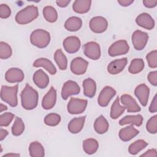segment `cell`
Listing matches in <instances>:
<instances>
[{
	"mask_svg": "<svg viewBox=\"0 0 157 157\" xmlns=\"http://www.w3.org/2000/svg\"><path fill=\"white\" fill-rule=\"evenodd\" d=\"M21 102L22 107L26 110H33L35 109L38 104V92L26 83L21 94Z\"/></svg>",
	"mask_w": 157,
	"mask_h": 157,
	"instance_id": "1",
	"label": "cell"
},
{
	"mask_svg": "<svg viewBox=\"0 0 157 157\" xmlns=\"http://www.w3.org/2000/svg\"><path fill=\"white\" fill-rule=\"evenodd\" d=\"M39 16L38 8L33 5L28 6L20 10L15 16V21L20 25L31 23Z\"/></svg>",
	"mask_w": 157,
	"mask_h": 157,
	"instance_id": "2",
	"label": "cell"
},
{
	"mask_svg": "<svg viewBox=\"0 0 157 157\" xmlns=\"http://www.w3.org/2000/svg\"><path fill=\"white\" fill-rule=\"evenodd\" d=\"M30 42L31 44L39 48H45L50 42V33L44 29H37L31 33Z\"/></svg>",
	"mask_w": 157,
	"mask_h": 157,
	"instance_id": "3",
	"label": "cell"
},
{
	"mask_svg": "<svg viewBox=\"0 0 157 157\" xmlns=\"http://www.w3.org/2000/svg\"><path fill=\"white\" fill-rule=\"evenodd\" d=\"M18 85L13 86L2 85L1 89V98L10 106L15 107L18 105L17 93Z\"/></svg>",
	"mask_w": 157,
	"mask_h": 157,
	"instance_id": "4",
	"label": "cell"
},
{
	"mask_svg": "<svg viewBox=\"0 0 157 157\" xmlns=\"http://www.w3.org/2000/svg\"><path fill=\"white\" fill-rule=\"evenodd\" d=\"M86 99H81L77 98H71L67 105V112L70 114H80L83 113L87 106Z\"/></svg>",
	"mask_w": 157,
	"mask_h": 157,
	"instance_id": "5",
	"label": "cell"
},
{
	"mask_svg": "<svg viewBox=\"0 0 157 157\" xmlns=\"http://www.w3.org/2000/svg\"><path fill=\"white\" fill-rule=\"evenodd\" d=\"M129 50V46L125 40H119L113 43L108 50L110 56H117L126 54Z\"/></svg>",
	"mask_w": 157,
	"mask_h": 157,
	"instance_id": "6",
	"label": "cell"
},
{
	"mask_svg": "<svg viewBox=\"0 0 157 157\" xmlns=\"http://www.w3.org/2000/svg\"><path fill=\"white\" fill-rule=\"evenodd\" d=\"M148 39V34L140 30L135 31L132 33L131 37L132 45L136 50H143L146 46Z\"/></svg>",
	"mask_w": 157,
	"mask_h": 157,
	"instance_id": "7",
	"label": "cell"
},
{
	"mask_svg": "<svg viewBox=\"0 0 157 157\" xmlns=\"http://www.w3.org/2000/svg\"><path fill=\"white\" fill-rule=\"evenodd\" d=\"M85 55L93 60L98 59L101 56V48L99 45L94 41L86 43L83 46Z\"/></svg>",
	"mask_w": 157,
	"mask_h": 157,
	"instance_id": "8",
	"label": "cell"
},
{
	"mask_svg": "<svg viewBox=\"0 0 157 157\" xmlns=\"http://www.w3.org/2000/svg\"><path fill=\"white\" fill-rule=\"evenodd\" d=\"M90 29L94 33H102L108 27V22L107 20L101 16H96L93 17L89 23Z\"/></svg>",
	"mask_w": 157,
	"mask_h": 157,
	"instance_id": "9",
	"label": "cell"
},
{
	"mask_svg": "<svg viewBox=\"0 0 157 157\" xmlns=\"http://www.w3.org/2000/svg\"><path fill=\"white\" fill-rule=\"evenodd\" d=\"M80 92V88L77 82L73 80H67L62 87L61 97L64 100H66L69 96L76 95Z\"/></svg>",
	"mask_w": 157,
	"mask_h": 157,
	"instance_id": "10",
	"label": "cell"
},
{
	"mask_svg": "<svg viewBox=\"0 0 157 157\" xmlns=\"http://www.w3.org/2000/svg\"><path fill=\"white\" fill-rule=\"evenodd\" d=\"M116 93V91L112 87L109 86L104 87L98 98V104L101 107L107 106L110 100L115 96Z\"/></svg>",
	"mask_w": 157,
	"mask_h": 157,
	"instance_id": "11",
	"label": "cell"
},
{
	"mask_svg": "<svg viewBox=\"0 0 157 157\" xmlns=\"http://www.w3.org/2000/svg\"><path fill=\"white\" fill-rule=\"evenodd\" d=\"M88 62L82 57H76L71 63V71L75 75H82L87 70Z\"/></svg>",
	"mask_w": 157,
	"mask_h": 157,
	"instance_id": "12",
	"label": "cell"
},
{
	"mask_svg": "<svg viewBox=\"0 0 157 157\" xmlns=\"http://www.w3.org/2000/svg\"><path fill=\"white\" fill-rule=\"evenodd\" d=\"M64 49L69 53H74L80 49L81 42L78 37L74 36H69L63 42Z\"/></svg>",
	"mask_w": 157,
	"mask_h": 157,
	"instance_id": "13",
	"label": "cell"
},
{
	"mask_svg": "<svg viewBox=\"0 0 157 157\" xmlns=\"http://www.w3.org/2000/svg\"><path fill=\"white\" fill-rule=\"evenodd\" d=\"M24 78L23 72L17 67H12L8 69L5 74L6 80L10 83H20L23 80Z\"/></svg>",
	"mask_w": 157,
	"mask_h": 157,
	"instance_id": "14",
	"label": "cell"
},
{
	"mask_svg": "<svg viewBox=\"0 0 157 157\" xmlns=\"http://www.w3.org/2000/svg\"><path fill=\"white\" fill-rule=\"evenodd\" d=\"M150 89L144 83L137 86L134 90V94L142 106H146L148 101Z\"/></svg>",
	"mask_w": 157,
	"mask_h": 157,
	"instance_id": "15",
	"label": "cell"
},
{
	"mask_svg": "<svg viewBox=\"0 0 157 157\" xmlns=\"http://www.w3.org/2000/svg\"><path fill=\"white\" fill-rule=\"evenodd\" d=\"M120 101L127 109L128 112H139L141 110L136 101L129 94H124L121 95Z\"/></svg>",
	"mask_w": 157,
	"mask_h": 157,
	"instance_id": "16",
	"label": "cell"
},
{
	"mask_svg": "<svg viewBox=\"0 0 157 157\" xmlns=\"http://www.w3.org/2000/svg\"><path fill=\"white\" fill-rule=\"evenodd\" d=\"M127 58H123L111 61L107 66V71L112 75H116L123 71L127 64Z\"/></svg>",
	"mask_w": 157,
	"mask_h": 157,
	"instance_id": "17",
	"label": "cell"
},
{
	"mask_svg": "<svg viewBox=\"0 0 157 157\" xmlns=\"http://www.w3.org/2000/svg\"><path fill=\"white\" fill-rule=\"evenodd\" d=\"M56 102V91L54 87L52 86L49 91L43 97L42 106L45 110L52 109Z\"/></svg>",
	"mask_w": 157,
	"mask_h": 157,
	"instance_id": "18",
	"label": "cell"
},
{
	"mask_svg": "<svg viewBox=\"0 0 157 157\" xmlns=\"http://www.w3.org/2000/svg\"><path fill=\"white\" fill-rule=\"evenodd\" d=\"M136 22L139 26L148 30L152 29L155 26V21L147 13H142L136 18Z\"/></svg>",
	"mask_w": 157,
	"mask_h": 157,
	"instance_id": "19",
	"label": "cell"
},
{
	"mask_svg": "<svg viewBox=\"0 0 157 157\" xmlns=\"http://www.w3.org/2000/svg\"><path fill=\"white\" fill-rule=\"evenodd\" d=\"M33 80L36 86L41 89L45 88L48 86L50 81L48 75L42 69H39L34 73Z\"/></svg>",
	"mask_w": 157,
	"mask_h": 157,
	"instance_id": "20",
	"label": "cell"
},
{
	"mask_svg": "<svg viewBox=\"0 0 157 157\" xmlns=\"http://www.w3.org/2000/svg\"><path fill=\"white\" fill-rule=\"evenodd\" d=\"M139 131L132 124L121 129L119 131V137L123 142H128L136 137Z\"/></svg>",
	"mask_w": 157,
	"mask_h": 157,
	"instance_id": "21",
	"label": "cell"
},
{
	"mask_svg": "<svg viewBox=\"0 0 157 157\" xmlns=\"http://www.w3.org/2000/svg\"><path fill=\"white\" fill-rule=\"evenodd\" d=\"M86 116L76 117L72 119L68 124V130L72 134H77L80 132L84 126Z\"/></svg>",
	"mask_w": 157,
	"mask_h": 157,
	"instance_id": "22",
	"label": "cell"
},
{
	"mask_svg": "<svg viewBox=\"0 0 157 157\" xmlns=\"http://www.w3.org/2000/svg\"><path fill=\"white\" fill-rule=\"evenodd\" d=\"M33 66L35 67H42L47 71L51 75H55L56 73V69L51 61L45 58L37 59L33 63Z\"/></svg>",
	"mask_w": 157,
	"mask_h": 157,
	"instance_id": "23",
	"label": "cell"
},
{
	"mask_svg": "<svg viewBox=\"0 0 157 157\" xmlns=\"http://www.w3.org/2000/svg\"><path fill=\"white\" fill-rule=\"evenodd\" d=\"M82 85L84 95L90 98H93L96 91V83L95 81L91 78H88L83 80Z\"/></svg>",
	"mask_w": 157,
	"mask_h": 157,
	"instance_id": "24",
	"label": "cell"
},
{
	"mask_svg": "<svg viewBox=\"0 0 157 157\" xmlns=\"http://www.w3.org/2000/svg\"><path fill=\"white\" fill-rule=\"evenodd\" d=\"M91 2L90 0H76L72 4L73 10L77 13H85L90 10Z\"/></svg>",
	"mask_w": 157,
	"mask_h": 157,
	"instance_id": "25",
	"label": "cell"
},
{
	"mask_svg": "<svg viewBox=\"0 0 157 157\" xmlns=\"http://www.w3.org/2000/svg\"><path fill=\"white\" fill-rule=\"evenodd\" d=\"M143 121V117L140 114L136 115H126L119 121V124L123 126L130 124L136 125V126H140L142 124Z\"/></svg>",
	"mask_w": 157,
	"mask_h": 157,
	"instance_id": "26",
	"label": "cell"
},
{
	"mask_svg": "<svg viewBox=\"0 0 157 157\" xmlns=\"http://www.w3.org/2000/svg\"><path fill=\"white\" fill-rule=\"evenodd\" d=\"M82 26V20L78 17H71L66 20L64 28L69 31L74 32L79 30Z\"/></svg>",
	"mask_w": 157,
	"mask_h": 157,
	"instance_id": "27",
	"label": "cell"
},
{
	"mask_svg": "<svg viewBox=\"0 0 157 157\" xmlns=\"http://www.w3.org/2000/svg\"><path fill=\"white\" fill-rule=\"evenodd\" d=\"M109 124L107 120L103 115H100L97 118L94 123V129L99 134L105 133L109 129Z\"/></svg>",
	"mask_w": 157,
	"mask_h": 157,
	"instance_id": "28",
	"label": "cell"
},
{
	"mask_svg": "<svg viewBox=\"0 0 157 157\" xmlns=\"http://www.w3.org/2000/svg\"><path fill=\"white\" fill-rule=\"evenodd\" d=\"M82 147L83 150L86 154L93 155L97 151L99 148V144L96 139L89 138L83 141Z\"/></svg>",
	"mask_w": 157,
	"mask_h": 157,
	"instance_id": "29",
	"label": "cell"
},
{
	"mask_svg": "<svg viewBox=\"0 0 157 157\" xmlns=\"http://www.w3.org/2000/svg\"><path fill=\"white\" fill-rule=\"evenodd\" d=\"M126 107L124 106L121 105L120 104V98L117 97L112 104L110 109V117L112 119H117L120 117L124 112Z\"/></svg>",
	"mask_w": 157,
	"mask_h": 157,
	"instance_id": "30",
	"label": "cell"
},
{
	"mask_svg": "<svg viewBox=\"0 0 157 157\" xmlns=\"http://www.w3.org/2000/svg\"><path fill=\"white\" fill-rule=\"evenodd\" d=\"M29 155L31 157H43L45 155V150L42 145L39 142H33L29 146Z\"/></svg>",
	"mask_w": 157,
	"mask_h": 157,
	"instance_id": "31",
	"label": "cell"
},
{
	"mask_svg": "<svg viewBox=\"0 0 157 157\" xmlns=\"http://www.w3.org/2000/svg\"><path fill=\"white\" fill-rule=\"evenodd\" d=\"M54 59L60 70L64 71L67 69V59L61 49L56 50L54 54Z\"/></svg>",
	"mask_w": 157,
	"mask_h": 157,
	"instance_id": "32",
	"label": "cell"
},
{
	"mask_svg": "<svg viewBox=\"0 0 157 157\" xmlns=\"http://www.w3.org/2000/svg\"><path fill=\"white\" fill-rule=\"evenodd\" d=\"M42 13L44 18L50 23H54L58 19V13L56 9L50 6H45L43 9Z\"/></svg>",
	"mask_w": 157,
	"mask_h": 157,
	"instance_id": "33",
	"label": "cell"
},
{
	"mask_svg": "<svg viewBox=\"0 0 157 157\" xmlns=\"http://www.w3.org/2000/svg\"><path fill=\"white\" fill-rule=\"evenodd\" d=\"M148 145V143L144 140L139 139L132 143L128 148V151L131 155H136Z\"/></svg>",
	"mask_w": 157,
	"mask_h": 157,
	"instance_id": "34",
	"label": "cell"
},
{
	"mask_svg": "<svg viewBox=\"0 0 157 157\" xmlns=\"http://www.w3.org/2000/svg\"><path fill=\"white\" fill-rule=\"evenodd\" d=\"M144 68V61L141 58L133 59L128 67V71L132 74H136L140 72Z\"/></svg>",
	"mask_w": 157,
	"mask_h": 157,
	"instance_id": "35",
	"label": "cell"
},
{
	"mask_svg": "<svg viewBox=\"0 0 157 157\" xmlns=\"http://www.w3.org/2000/svg\"><path fill=\"white\" fill-rule=\"evenodd\" d=\"M25 128V124L22 119L17 117L12 127V133L15 136H20L23 132Z\"/></svg>",
	"mask_w": 157,
	"mask_h": 157,
	"instance_id": "36",
	"label": "cell"
},
{
	"mask_svg": "<svg viewBox=\"0 0 157 157\" xmlns=\"http://www.w3.org/2000/svg\"><path fill=\"white\" fill-rule=\"evenodd\" d=\"M45 124L50 126H55L58 125L61 121V117L59 114L51 113L47 115L44 120Z\"/></svg>",
	"mask_w": 157,
	"mask_h": 157,
	"instance_id": "37",
	"label": "cell"
},
{
	"mask_svg": "<svg viewBox=\"0 0 157 157\" xmlns=\"http://www.w3.org/2000/svg\"><path fill=\"white\" fill-rule=\"evenodd\" d=\"M12 54V50L10 46L6 42H0V58L2 59L9 58Z\"/></svg>",
	"mask_w": 157,
	"mask_h": 157,
	"instance_id": "38",
	"label": "cell"
},
{
	"mask_svg": "<svg viewBox=\"0 0 157 157\" xmlns=\"http://www.w3.org/2000/svg\"><path fill=\"white\" fill-rule=\"evenodd\" d=\"M146 129L150 134H156L157 132V115L151 117L146 124Z\"/></svg>",
	"mask_w": 157,
	"mask_h": 157,
	"instance_id": "39",
	"label": "cell"
},
{
	"mask_svg": "<svg viewBox=\"0 0 157 157\" xmlns=\"http://www.w3.org/2000/svg\"><path fill=\"white\" fill-rule=\"evenodd\" d=\"M15 115L11 112H5L0 115V126H7L10 124Z\"/></svg>",
	"mask_w": 157,
	"mask_h": 157,
	"instance_id": "40",
	"label": "cell"
},
{
	"mask_svg": "<svg viewBox=\"0 0 157 157\" xmlns=\"http://www.w3.org/2000/svg\"><path fill=\"white\" fill-rule=\"evenodd\" d=\"M146 59L148 62V65L151 68L157 67V51L153 50L148 53L146 56Z\"/></svg>",
	"mask_w": 157,
	"mask_h": 157,
	"instance_id": "41",
	"label": "cell"
},
{
	"mask_svg": "<svg viewBox=\"0 0 157 157\" xmlns=\"http://www.w3.org/2000/svg\"><path fill=\"white\" fill-rule=\"evenodd\" d=\"M11 15V10L8 5L2 4L0 5V17L1 18H7Z\"/></svg>",
	"mask_w": 157,
	"mask_h": 157,
	"instance_id": "42",
	"label": "cell"
},
{
	"mask_svg": "<svg viewBox=\"0 0 157 157\" xmlns=\"http://www.w3.org/2000/svg\"><path fill=\"white\" fill-rule=\"evenodd\" d=\"M147 79L150 84L156 86H157V71H151L149 72L147 76Z\"/></svg>",
	"mask_w": 157,
	"mask_h": 157,
	"instance_id": "43",
	"label": "cell"
},
{
	"mask_svg": "<svg viewBox=\"0 0 157 157\" xmlns=\"http://www.w3.org/2000/svg\"><path fill=\"white\" fill-rule=\"evenodd\" d=\"M156 111H157V100H156V94H155L149 107V112L151 113H155L156 112Z\"/></svg>",
	"mask_w": 157,
	"mask_h": 157,
	"instance_id": "44",
	"label": "cell"
},
{
	"mask_svg": "<svg viewBox=\"0 0 157 157\" xmlns=\"http://www.w3.org/2000/svg\"><path fill=\"white\" fill-rule=\"evenodd\" d=\"M140 156H145V157H156L157 156V151L156 150L155 148H152V149H149L147 151H146L144 153L140 155Z\"/></svg>",
	"mask_w": 157,
	"mask_h": 157,
	"instance_id": "45",
	"label": "cell"
},
{
	"mask_svg": "<svg viewBox=\"0 0 157 157\" xmlns=\"http://www.w3.org/2000/svg\"><path fill=\"white\" fill-rule=\"evenodd\" d=\"M143 4L145 7L147 8H153L156 6L157 1H143Z\"/></svg>",
	"mask_w": 157,
	"mask_h": 157,
	"instance_id": "46",
	"label": "cell"
},
{
	"mask_svg": "<svg viewBox=\"0 0 157 157\" xmlns=\"http://www.w3.org/2000/svg\"><path fill=\"white\" fill-rule=\"evenodd\" d=\"M70 0H58L56 1V3L58 7H66L70 3Z\"/></svg>",
	"mask_w": 157,
	"mask_h": 157,
	"instance_id": "47",
	"label": "cell"
},
{
	"mask_svg": "<svg viewBox=\"0 0 157 157\" xmlns=\"http://www.w3.org/2000/svg\"><path fill=\"white\" fill-rule=\"evenodd\" d=\"M121 6L123 7H127L130 6L131 4L134 2L133 0H121V1H117Z\"/></svg>",
	"mask_w": 157,
	"mask_h": 157,
	"instance_id": "48",
	"label": "cell"
},
{
	"mask_svg": "<svg viewBox=\"0 0 157 157\" xmlns=\"http://www.w3.org/2000/svg\"><path fill=\"white\" fill-rule=\"evenodd\" d=\"M9 132L6 129H4L3 128L0 129V140L2 141L8 135Z\"/></svg>",
	"mask_w": 157,
	"mask_h": 157,
	"instance_id": "49",
	"label": "cell"
},
{
	"mask_svg": "<svg viewBox=\"0 0 157 157\" xmlns=\"http://www.w3.org/2000/svg\"><path fill=\"white\" fill-rule=\"evenodd\" d=\"M20 154H15V153H7L2 156V157L5 156H20Z\"/></svg>",
	"mask_w": 157,
	"mask_h": 157,
	"instance_id": "50",
	"label": "cell"
},
{
	"mask_svg": "<svg viewBox=\"0 0 157 157\" xmlns=\"http://www.w3.org/2000/svg\"><path fill=\"white\" fill-rule=\"evenodd\" d=\"M0 109H1V112L2 113L3 111L7 110V107L2 104H0Z\"/></svg>",
	"mask_w": 157,
	"mask_h": 157,
	"instance_id": "51",
	"label": "cell"
}]
</instances>
